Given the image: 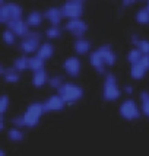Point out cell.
I'll return each instance as SVG.
<instances>
[{
  "label": "cell",
  "instance_id": "8fae6325",
  "mask_svg": "<svg viewBox=\"0 0 149 156\" xmlns=\"http://www.w3.org/2000/svg\"><path fill=\"white\" fill-rule=\"evenodd\" d=\"M44 18L51 23V27H59L60 25L61 19H63V12H61V7H48L44 13Z\"/></svg>",
  "mask_w": 149,
  "mask_h": 156
},
{
  "label": "cell",
  "instance_id": "3957f363",
  "mask_svg": "<svg viewBox=\"0 0 149 156\" xmlns=\"http://www.w3.org/2000/svg\"><path fill=\"white\" fill-rule=\"evenodd\" d=\"M120 94H122V90L118 88L117 77H115L113 73L105 75V79H104V89H102V96H104V99L113 102V101H115V99L120 98Z\"/></svg>",
  "mask_w": 149,
  "mask_h": 156
},
{
  "label": "cell",
  "instance_id": "4fadbf2b",
  "mask_svg": "<svg viewBox=\"0 0 149 156\" xmlns=\"http://www.w3.org/2000/svg\"><path fill=\"white\" fill-rule=\"evenodd\" d=\"M89 63H91V66L95 69V72L105 73L107 64H105V61L102 60V57H101V54L98 53V50H95V51H92V53L89 54Z\"/></svg>",
  "mask_w": 149,
  "mask_h": 156
},
{
  "label": "cell",
  "instance_id": "e575fe53",
  "mask_svg": "<svg viewBox=\"0 0 149 156\" xmlns=\"http://www.w3.org/2000/svg\"><path fill=\"white\" fill-rule=\"evenodd\" d=\"M139 42H140V38L137 37V35H132V44H135L136 47L139 45Z\"/></svg>",
  "mask_w": 149,
  "mask_h": 156
},
{
  "label": "cell",
  "instance_id": "ffe728a7",
  "mask_svg": "<svg viewBox=\"0 0 149 156\" xmlns=\"http://www.w3.org/2000/svg\"><path fill=\"white\" fill-rule=\"evenodd\" d=\"M44 63L45 61L42 60V58H40L38 55H31L29 57V69L32 70V72H40V70H44Z\"/></svg>",
  "mask_w": 149,
  "mask_h": 156
},
{
  "label": "cell",
  "instance_id": "52a82bcc",
  "mask_svg": "<svg viewBox=\"0 0 149 156\" xmlns=\"http://www.w3.org/2000/svg\"><path fill=\"white\" fill-rule=\"evenodd\" d=\"M64 28H66V31H69L74 37L83 38L85 32L88 31V23L83 19H73V20H67Z\"/></svg>",
  "mask_w": 149,
  "mask_h": 156
},
{
  "label": "cell",
  "instance_id": "83f0119b",
  "mask_svg": "<svg viewBox=\"0 0 149 156\" xmlns=\"http://www.w3.org/2000/svg\"><path fill=\"white\" fill-rule=\"evenodd\" d=\"M60 35H61V29L59 27H50L45 31V37L48 40H57Z\"/></svg>",
  "mask_w": 149,
  "mask_h": 156
},
{
  "label": "cell",
  "instance_id": "cb8c5ba5",
  "mask_svg": "<svg viewBox=\"0 0 149 156\" xmlns=\"http://www.w3.org/2000/svg\"><path fill=\"white\" fill-rule=\"evenodd\" d=\"M10 12H9V6L5 2H0V22L3 23H9L10 22Z\"/></svg>",
  "mask_w": 149,
  "mask_h": 156
},
{
  "label": "cell",
  "instance_id": "5b68a950",
  "mask_svg": "<svg viewBox=\"0 0 149 156\" xmlns=\"http://www.w3.org/2000/svg\"><path fill=\"white\" fill-rule=\"evenodd\" d=\"M83 10H85V6H83V2H81V0H67L61 6L63 18H66L67 20L82 19Z\"/></svg>",
  "mask_w": 149,
  "mask_h": 156
},
{
  "label": "cell",
  "instance_id": "ba28073f",
  "mask_svg": "<svg viewBox=\"0 0 149 156\" xmlns=\"http://www.w3.org/2000/svg\"><path fill=\"white\" fill-rule=\"evenodd\" d=\"M63 69L66 72V75L72 76V77H76V76L81 75V70H82V63L79 60V57L76 55H70L67 57L64 63H63Z\"/></svg>",
  "mask_w": 149,
  "mask_h": 156
},
{
  "label": "cell",
  "instance_id": "d4e9b609",
  "mask_svg": "<svg viewBox=\"0 0 149 156\" xmlns=\"http://www.w3.org/2000/svg\"><path fill=\"white\" fill-rule=\"evenodd\" d=\"M142 57H143V54L137 48H133V50H130L129 53H127V61H129L132 66H133V64H137L139 61L142 60Z\"/></svg>",
  "mask_w": 149,
  "mask_h": 156
},
{
  "label": "cell",
  "instance_id": "5bb4252c",
  "mask_svg": "<svg viewBox=\"0 0 149 156\" xmlns=\"http://www.w3.org/2000/svg\"><path fill=\"white\" fill-rule=\"evenodd\" d=\"M44 19H45L44 15L41 13V12H38V10L29 12V13L27 15V18H25V20H27V23L29 28H38L41 23H42Z\"/></svg>",
  "mask_w": 149,
  "mask_h": 156
},
{
  "label": "cell",
  "instance_id": "1f68e13d",
  "mask_svg": "<svg viewBox=\"0 0 149 156\" xmlns=\"http://www.w3.org/2000/svg\"><path fill=\"white\" fill-rule=\"evenodd\" d=\"M136 48H137L143 55H149V41L148 40H140L139 45Z\"/></svg>",
  "mask_w": 149,
  "mask_h": 156
},
{
  "label": "cell",
  "instance_id": "9c48e42d",
  "mask_svg": "<svg viewBox=\"0 0 149 156\" xmlns=\"http://www.w3.org/2000/svg\"><path fill=\"white\" fill-rule=\"evenodd\" d=\"M7 29H10L16 37H20L22 40L31 32V29H29V27H28L27 20H24V19L10 20V22L7 23Z\"/></svg>",
  "mask_w": 149,
  "mask_h": 156
},
{
  "label": "cell",
  "instance_id": "44dd1931",
  "mask_svg": "<svg viewBox=\"0 0 149 156\" xmlns=\"http://www.w3.org/2000/svg\"><path fill=\"white\" fill-rule=\"evenodd\" d=\"M7 6H9V12H10V19L12 20L22 19L24 10H22V7L19 5H16V3H7Z\"/></svg>",
  "mask_w": 149,
  "mask_h": 156
},
{
  "label": "cell",
  "instance_id": "603a6c76",
  "mask_svg": "<svg viewBox=\"0 0 149 156\" xmlns=\"http://www.w3.org/2000/svg\"><path fill=\"white\" fill-rule=\"evenodd\" d=\"M3 77H5V80H6L7 83H16V82H18V80L20 79L19 72H16V70H15L13 67L6 69V72H5Z\"/></svg>",
  "mask_w": 149,
  "mask_h": 156
},
{
  "label": "cell",
  "instance_id": "4dcf8cb0",
  "mask_svg": "<svg viewBox=\"0 0 149 156\" xmlns=\"http://www.w3.org/2000/svg\"><path fill=\"white\" fill-rule=\"evenodd\" d=\"M9 104H10V101H9V96L7 95H3L2 98H0V114H2V115L7 111Z\"/></svg>",
  "mask_w": 149,
  "mask_h": 156
},
{
  "label": "cell",
  "instance_id": "277c9868",
  "mask_svg": "<svg viewBox=\"0 0 149 156\" xmlns=\"http://www.w3.org/2000/svg\"><path fill=\"white\" fill-rule=\"evenodd\" d=\"M44 105L42 102H32L29 107L27 108L25 114H24V120H25V127L32 129L40 122L41 117L44 114Z\"/></svg>",
  "mask_w": 149,
  "mask_h": 156
},
{
  "label": "cell",
  "instance_id": "e0dca14e",
  "mask_svg": "<svg viewBox=\"0 0 149 156\" xmlns=\"http://www.w3.org/2000/svg\"><path fill=\"white\" fill-rule=\"evenodd\" d=\"M50 77H48L47 72L45 70H40V72H35L32 75V85L35 88H42L45 83H48Z\"/></svg>",
  "mask_w": 149,
  "mask_h": 156
},
{
  "label": "cell",
  "instance_id": "d590c367",
  "mask_svg": "<svg viewBox=\"0 0 149 156\" xmlns=\"http://www.w3.org/2000/svg\"><path fill=\"white\" fill-rule=\"evenodd\" d=\"M124 94H127V95H130V94H133V86H130V85H127V86H124Z\"/></svg>",
  "mask_w": 149,
  "mask_h": 156
},
{
  "label": "cell",
  "instance_id": "d6a6232c",
  "mask_svg": "<svg viewBox=\"0 0 149 156\" xmlns=\"http://www.w3.org/2000/svg\"><path fill=\"white\" fill-rule=\"evenodd\" d=\"M12 124H13V127H16V129H22V127H25V120H24V115L15 117L13 120H12Z\"/></svg>",
  "mask_w": 149,
  "mask_h": 156
},
{
  "label": "cell",
  "instance_id": "4316f807",
  "mask_svg": "<svg viewBox=\"0 0 149 156\" xmlns=\"http://www.w3.org/2000/svg\"><path fill=\"white\" fill-rule=\"evenodd\" d=\"M140 109L143 115L149 117V92H142L140 94Z\"/></svg>",
  "mask_w": 149,
  "mask_h": 156
},
{
  "label": "cell",
  "instance_id": "2e32d148",
  "mask_svg": "<svg viewBox=\"0 0 149 156\" xmlns=\"http://www.w3.org/2000/svg\"><path fill=\"white\" fill-rule=\"evenodd\" d=\"M54 54V47H53V44L51 42H42L41 44V47L38 48V51H37V55L42 58V60L45 61L48 58H51Z\"/></svg>",
  "mask_w": 149,
  "mask_h": 156
},
{
  "label": "cell",
  "instance_id": "ab89813d",
  "mask_svg": "<svg viewBox=\"0 0 149 156\" xmlns=\"http://www.w3.org/2000/svg\"><path fill=\"white\" fill-rule=\"evenodd\" d=\"M146 7H148V9H149V2H148V6H146Z\"/></svg>",
  "mask_w": 149,
  "mask_h": 156
},
{
  "label": "cell",
  "instance_id": "f546056e",
  "mask_svg": "<svg viewBox=\"0 0 149 156\" xmlns=\"http://www.w3.org/2000/svg\"><path fill=\"white\" fill-rule=\"evenodd\" d=\"M64 82H63V79H61V76H51L50 77V80H48V85H50V88L53 89H59L61 88V85H63Z\"/></svg>",
  "mask_w": 149,
  "mask_h": 156
},
{
  "label": "cell",
  "instance_id": "8992f818",
  "mask_svg": "<svg viewBox=\"0 0 149 156\" xmlns=\"http://www.w3.org/2000/svg\"><path fill=\"white\" fill-rule=\"evenodd\" d=\"M118 112H120V115L124 118V120H127V121H135L137 120L139 117H140V112H142V109L139 108V105H137V102L135 99H124V101L120 104V108H118Z\"/></svg>",
  "mask_w": 149,
  "mask_h": 156
},
{
  "label": "cell",
  "instance_id": "ac0fdd59",
  "mask_svg": "<svg viewBox=\"0 0 149 156\" xmlns=\"http://www.w3.org/2000/svg\"><path fill=\"white\" fill-rule=\"evenodd\" d=\"M146 72H148V69L145 67L140 61H139L137 64H133V66L130 67V76H132L133 79H136V80L143 79L145 75H146Z\"/></svg>",
  "mask_w": 149,
  "mask_h": 156
},
{
  "label": "cell",
  "instance_id": "484cf974",
  "mask_svg": "<svg viewBox=\"0 0 149 156\" xmlns=\"http://www.w3.org/2000/svg\"><path fill=\"white\" fill-rule=\"evenodd\" d=\"M7 137H9V140H12V142H20V140L24 139V131L20 129L12 127L10 130H7Z\"/></svg>",
  "mask_w": 149,
  "mask_h": 156
},
{
  "label": "cell",
  "instance_id": "7c38bea8",
  "mask_svg": "<svg viewBox=\"0 0 149 156\" xmlns=\"http://www.w3.org/2000/svg\"><path fill=\"white\" fill-rule=\"evenodd\" d=\"M96 50H98V53L101 54L102 60L105 61L107 66H114L115 61H117V54L114 53V50L111 48V45L105 44V45H101V47L96 48Z\"/></svg>",
  "mask_w": 149,
  "mask_h": 156
},
{
  "label": "cell",
  "instance_id": "836d02e7",
  "mask_svg": "<svg viewBox=\"0 0 149 156\" xmlns=\"http://www.w3.org/2000/svg\"><path fill=\"white\" fill-rule=\"evenodd\" d=\"M140 63H142L143 66H145V67L149 70V55H143L142 60H140Z\"/></svg>",
  "mask_w": 149,
  "mask_h": 156
},
{
  "label": "cell",
  "instance_id": "d6986e66",
  "mask_svg": "<svg viewBox=\"0 0 149 156\" xmlns=\"http://www.w3.org/2000/svg\"><path fill=\"white\" fill-rule=\"evenodd\" d=\"M12 67H13L16 72H24V70L29 69V57H27V55H20V57H18V58L13 61Z\"/></svg>",
  "mask_w": 149,
  "mask_h": 156
},
{
  "label": "cell",
  "instance_id": "f35d334b",
  "mask_svg": "<svg viewBox=\"0 0 149 156\" xmlns=\"http://www.w3.org/2000/svg\"><path fill=\"white\" fill-rule=\"evenodd\" d=\"M0 156H6V152H5V150H3V149L0 150Z\"/></svg>",
  "mask_w": 149,
  "mask_h": 156
},
{
  "label": "cell",
  "instance_id": "30bf717a",
  "mask_svg": "<svg viewBox=\"0 0 149 156\" xmlns=\"http://www.w3.org/2000/svg\"><path fill=\"white\" fill-rule=\"evenodd\" d=\"M42 105H44V111L45 112H56V111H61L64 108L66 102L63 101V98L59 94H56V95L50 96L47 101L42 102Z\"/></svg>",
  "mask_w": 149,
  "mask_h": 156
},
{
  "label": "cell",
  "instance_id": "7a4b0ae2",
  "mask_svg": "<svg viewBox=\"0 0 149 156\" xmlns=\"http://www.w3.org/2000/svg\"><path fill=\"white\" fill-rule=\"evenodd\" d=\"M41 44H42V42H41L40 32L31 31L24 40L20 41V50H22L24 55L31 57V55L37 54V51H38V48L41 47Z\"/></svg>",
  "mask_w": 149,
  "mask_h": 156
},
{
  "label": "cell",
  "instance_id": "74e56055",
  "mask_svg": "<svg viewBox=\"0 0 149 156\" xmlns=\"http://www.w3.org/2000/svg\"><path fill=\"white\" fill-rule=\"evenodd\" d=\"M0 130H5V118H3V115L0 117Z\"/></svg>",
  "mask_w": 149,
  "mask_h": 156
},
{
  "label": "cell",
  "instance_id": "7402d4cb",
  "mask_svg": "<svg viewBox=\"0 0 149 156\" xmlns=\"http://www.w3.org/2000/svg\"><path fill=\"white\" fill-rule=\"evenodd\" d=\"M136 22L140 25H148L149 23V9L148 7H142L137 10L136 13Z\"/></svg>",
  "mask_w": 149,
  "mask_h": 156
},
{
  "label": "cell",
  "instance_id": "9a60e30c",
  "mask_svg": "<svg viewBox=\"0 0 149 156\" xmlns=\"http://www.w3.org/2000/svg\"><path fill=\"white\" fill-rule=\"evenodd\" d=\"M73 48H74V53H76V54L85 55L91 51V42H89L86 38H78V40L74 41ZM89 54H91V53H89Z\"/></svg>",
  "mask_w": 149,
  "mask_h": 156
},
{
  "label": "cell",
  "instance_id": "8d00e7d4",
  "mask_svg": "<svg viewBox=\"0 0 149 156\" xmlns=\"http://www.w3.org/2000/svg\"><path fill=\"white\" fill-rule=\"evenodd\" d=\"M130 5H135V0H124V2H123V6L124 7L130 6Z\"/></svg>",
  "mask_w": 149,
  "mask_h": 156
},
{
  "label": "cell",
  "instance_id": "f1b7e54d",
  "mask_svg": "<svg viewBox=\"0 0 149 156\" xmlns=\"http://www.w3.org/2000/svg\"><path fill=\"white\" fill-rule=\"evenodd\" d=\"M2 37H3V41L6 42L7 45H13L15 42H16V38H18V37H16V35H15L10 29L3 31V35H2Z\"/></svg>",
  "mask_w": 149,
  "mask_h": 156
},
{
  "label": "cell",
  "instance_id": "6da1fadb",
  "mask_svg": "<svg viewBox=\"0 0 149 156\" xmlns=\"http://www.w3.org/2000/svg\"><path fill=\"white\" fill-rule=\"evenodd\" d=\"M57 94L63 98V101L66 102V104H74V102H78L79 99H82L83 89H82L78 83L64 82V83L61 85V88L59 89Z\"/></svg>",
  "mask_w": 149,
  "mask_h": 156
}]
</instances>
